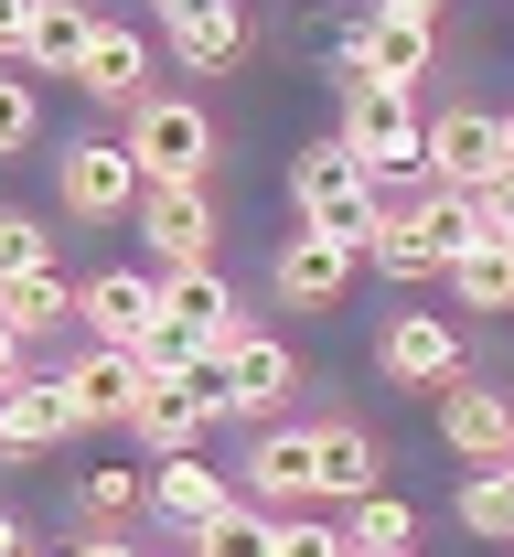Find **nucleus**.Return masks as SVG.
<instances>
[{
  "instance_id": "obj_4",
  "label": "nucleus",
  "mask_w": 514,
  "mask_h": 557,
  "mask_svg": "<svg viewBox=\"0 0 514 557\" xmlns=\"http://www.w3.org/2000/svg\"><path fill=\"white\" fill-rule=\"evenodd\" d=\"M140 161H129V139L108 129H86V139H65V161H54V205L65 214H86V225H118V214H140Z\"/></svg>"
},
{
  "instance_id": "obj_26",
  "label": "nucleus",
  "mask_w": 514,
  "mask_h": 557,
  "mask_svg": "<svg viewBox=\"0 0 514 557\" xmlns=\"http://www.w3.org/2000/svg\"><path fill=\"white\" fill-rule=\"evenodd\" d=\"M140 504H150V472L108 461V472H86V483H75V536H118Z\"/></svg>"
},
{
  "instance_id": "obj_14",
  "label": "nucleus",
  "mask_w": 514,
  "mask_h": 557,
  "mask_svg": "<svg viewBox=\"0 0 514 557\" xmlns=\"http://www.w3.org/2000/svg\"><path fill=\"white\" fill-rule=\"evenodd\" d=\"M236 493H247L258 515H268V504H300V493H322V450H311V429H258Z\"/></svg>"
},
{
  "instance_id": "obj_25",
  "label": "nucleus",
  "mask_w": 514,
  "mask_h": 557,
  "mask_svg": "<svg viewBox=\"0 0 514 557\" xmlns=\"http://www.w3.org/2000/svg\"><path fill=\"white\" fill-rule=\"evenodd\" d=\"M86 33H97L86 0H33V33H22L33 75H75V65H86Z\"/></svg>"
},
{
  "instance_id": "obj_27",
  "label": "nucleus",
  "mask_w": 514,
  "mask_h": 557,
  "mask_svg": "<svg viewBox=\"0 0 514 557\" xmlns=\"http://www.w3.org/2000/svg\"><path fill=\"white\" fill-rule=\"evenodd\" d=\"M343 547L354 557H418V515L397 493H365V504H343Z\"/></svg>"
},
{
  "instance_id": "obj_11",
  "label": "nucleus",
  "mask_w": 514,
  "mask_h": 557,
  "mask_svg": "<svg viewBox=\"0 0 514 557\" xmlns=\"http://www.w3.org/2000/svg\"><path fill=\"white\" fill-rule=\"evenodd\" d=\"M150 65H161V54H150L140 22H97V33H86V65H75V86H86L97 108H118V119H129V108L150 97Z\"/></svg>"
},
{
  "instance_id": "obj_17",
  "label": "nucleus",
  "mask_w": 514,
  "mask_h": 557,
  "mask_svg": "<svg viewBox=\"0 0 514 557\" xmlns=\"http://www.w3.org/2000/svg\"><path fill=\"white\" fill-rule=\"evenodd\" d=\"M225 504H247V493L225 483L204 450H183V461H150V515H172L183 536H193V525H215Z\"/></svg>"
},
{
  "instance_id": "obj_41",
  "label": "nucleus",
  "mask_w": 514,
  "mask_h": 557,
  "mask_svg": "<svg viewBox=\"0 0 514 557\" xmlns=\"http://www.w3.org/2000/svg\"><path fill=\"white\" fill-rule=\"evenodd\" d=\"M504 472H514V461H504Z\"/></svg>"
},
{
  "instance_id": "obj_34",
  "label": "nucleus",
  "mask_w": 514,
  "mask_h": 557,
  "mask_svg": "<svg viewBox=\"0 0 514 557\" xmlns=\"http://www.w3.org/2000/svg\"><path fill=\"white\" fill-rule=\"evenodd\" d=\"M375 11H386V22H418V33H440V11H450V0H375Z\"/></svg>"
},
{
  "instance_id": "obj_13",
  "label": "nucleus",
  "mask_w": 514,
  "mask_h": 557,
  "mask_svg": "<svg viewBox=\"0 0 514 557\" xmlns=\"http://www.w3.org/2000/svg\"><path fill=\"white\" fill-rule=\"evenodd\" d=\"M225 364H236V418H247V429L300 397V354L279 344V333H247V322H236V333H225Z\"/></svg>"
},
{
  "instance_id": "obj_6",
  "label": "nucleus",
  "mask_w": 514,
  "mask_h": 557,
  "mask_svg": "<svg viewBox=\"0 0 514 557\" xmlns=\"http://www.w3.org/2000/svg\"><path fill=\"white\" fill-rule=\"evenodd\" d=\"M150 386H161V375H150L140 344H86V354L65 364V408H75V429H129Z\"/></svg>"
},
{
  "instance_id": "obj_29",
  "label": "nucleus",
  "mask_w": 514,
  "mask_h": 557,
  "mask_svg": "<svg viewBox=\"0 0 514 557\" xmlns=\"http://www.w3.org/2000/svg\"><path fill=\"white\" fill-rule=\"evenodd\" d=\"M450 515H461V536H482V547H514V472H504V461H493V472H472Z\"/></svg>"
},
{
  "instance_id": "obj_8",
  "label": "nucleus",
  "mask_w": 514,
  "mask_h": 557,
  "mask_svg": "<svg viewBox=\"0 0 514 557\" xmlns=\"http://www.w3.org/2000/svg\"><path fill=\"white\" fill-rule=\"evenodd\" d=\"M129 225L150 236L161 269H215V194H204V183H150Z\"/></svg>"
},
{
  "instance_id": "obj_24",
  "label": "nucleus",
  "mask_w": 514,
  "mask_h": 557,
  "mask_svg": "<svg viewBox=\"0 0 514 557\" xmlns=\"http://www.w3.org/2000/svg\"><path fill=\"white\" fill-rule=\"evenodd\" d=\"M204 429H215V418L193 408L183 386H150V397H140V418H129V440H140L150 461H183V450H204Z\"/></svg>"
},
{
  "instance_id": "obj_19",
  "label": "nucleus",
  "mask_w": 514,
  "mask_h": 557,
  "mask_svg": "<svg viewBox=\"0 0 514 557\" xmlns=\"http://www.w3.org/2000/svg\"><path fill=\"white\" fill-rule=\"evenodd\" d=\"M161 33H172L183 65H204V75H225V65H236V44H247L236 0H161Z\"/></svg>"
},
{
  "instance_id": "obj_42",
  "label": "nucleus",
  "mask_w": 514,
  "mask_h": 557,
  "mask_svg": "<svg viewBox=\"0 0 514 557\" xmlns=\"http://www.w3.org/2000/svg\"><path fill=\"white\" fill-rule=\"evenodd\" d=\"M504 247H514V236H504Z\"/></svg>"
},
{
  "instance_id": "obj_21",
  "label": "nucleus",
  "mask_w": 514,
  "mask_h": 557,
  "mask_svg": "<svg viewBox=\"0 0 514 557\" xmlns=\"http://www.w3.org/2000/svg\"><path fill=\"white\" fill-rule=\"evenodd\" d=\"M161 311H172L193 344H225V333H236V278L225 269H161Z\"/></svg>"
},
{
  "instance_id": "obj_36",
  "label": "nucleus",
  "mask_w": 514,
  "mask_h": 557,
  "mask_svg": "<svg viewBox=\"0 0 514 557\" xmlns=\"http://www.w3.org/2000/svg\"><path fill=\"white\" fill-rule=\"evenodd\" d=\"M22 33H33V0H0V54H22Z\"/></svg>"
},
{
  "instance_id": "obj_18",
  "label": "nucleus",
  "mask_w": 514,
  "mask_h": 557,
  "mask_svg": "<svg viewBox=\"0 0 514 557\" xmlns=\"http://www.w3.org/2000/svg\"><path fill=\"white\" fill-rule=\"evenodd\" d=\"M365 269L397 278V289H418V278H450V258L429 247L418 205H375V225H365Z\"/></svg>"
},
{
  "instance_id": "obj_1",
  "label": "nucleus",
  "mask_w": 514,
  "mask_h": 557,
  "mask_svg": "<svg viewBox=\"0 0 514 557\" xmlns=\"http://www.w3.org/2000/svg\"><path fill=\"white\" fill-rule=\"evenodd\" d=\"M290 205H300V225H322V236H343V247L365 258V225H375V205H386V172L354 161L343 139H311L290 161Z\"/></svg>"
},
{
  "instance_id": "obj_15",
  "label": "nucleus",
  "mask_w": 514,
  "mask_h": 557,
  "mask_svg": "<svg viewBox=\"0 0 514 557\" xmlns=\"http://www.w3.org/2000/svg\"><path fill=\"white\" fill-rule=\"evenodd\" d=\"M54 440H75L65 375H22V386H0V461H43Z\"/></svg>"
},
{
  "instance_id": "obj_39",
  "label": "nucleus",
  "mask_w": 514,
  "mask_h": 557,
  "mask_svg": "<svg viewBox=\"0 0 514 557\" xmlns=\"http://www.w3.org/2000/svg\"><path fill=\"white\" fill-rule=\"evenodd\" d=\"M22 375H33V364H22V333L0 322V386H22Z\"/></svg>"
},
{
  "instance_id": "obj_31",
  "label": "nucleus",
  "mask_w": 514,
  "mask_h": 557,
  "mask_svg": "<svg viewBox=\"0 0 514 557\" xmlns=\"http://www.w3.org/2000/svg\"><path fill=\"white\" fill-rule=\"evenodd\" d=\"M33 269H54V225H43V214H22V205H0V289H11V278H33Z\"/></svg>"
},
{
  "instance_id": "obj_38",
  "label": "nucleus",
  "mask_w": 514,
  "mask_h": 557,
  "mask_svg": "<svg viewBox=\"0 0 514 557\" xmlns=\"http://www.w3.org/2000/svg\"><path fill=\"white\" fill-rule=\"evenodd\" d=\"M65 557H150V547H129V536H75Z\"/></svg>"
},
{
  "instance_id": "obj_40",
  "label": "nucleus",
  "mask_w": 514,
  "mask_h": 557,
  "mask_svg": "<svg viewBox=\"0 0 514 557\" xmlns=\"http://www.w3.org/2000/svg\"><path fill=\"white\" fill-rule=\"evenodd\" d=\"M504 139H514V119H504Z\"/></svg>"
},
{
  "instance_id": "obj_37",
  "label": "nucleus",
  "mask_w": 514,
  "mask_h": 557,
  "mask_svg": "<svg viewBox=\"0 0 514 557\" xmlns=\"http://www.w3.org/2000/svg\"><path fill=\"white\" fill-rule=\"evenodd\" d=\"M0 557H43V547H33V525H22L11 504H0Z\"/></svg>"
},
{
  "instance_id": "obj_22",
  "label": "nucleus",
  "mask_w": 514,
  "mask_h": 557,
  "mask_svg": "<svg viewBox=\"0 0 514 557\" xmlns=\"http://www.w3.org/2000/svg\"><path fill=\"white\" fill-rule=\"evenodd\" d=\"M408 205H418V225H429V247H440V258H472V247H493V236H504L482 194H450V183H408Z\"/></svg>"
},
{
  "instance_id": "obj_12",
  "label": "nucleus",
  "mask_w": 514,
  "mask_h": 557,
  "mask_svg": "<svg viewBox=\"0 0 514 557\" xmlns=\"http://www.w3.org/2000/svg\"><path fill=\"white\" fill-rule=\"evenodd\" d=\"M161 311V269H97L86 278V344H150Z\"/></svg>"
},
{
  "instance_id": "obj_35",
  "label": "nucleus",
  "mask_w": 514,
  "mask_h": 557,
  "mask_svg": "<svg viewBox=\"0 0 514 557\" xmlns=\"http://www.w3.org/2000/svg\"><path fill=\"white\" fill-rule=\"evenodd\" d=\"M482 205H493V225H504V236H514V161H504V172H493V183H482Z\"/></svg>"
},
{
  "instance_id": "obj_3",
  "label": "nucleus",
  "mask_w": 514,
  "mask_h": 557,
  "mask_svg": "<svg viewBox=\"0 0 514 557\" xmlns=\"http://www.w3.org/2000/svg\"><path fill=\"white\" fill-rule=\"evenodd\" d=\"M343 150L375 161V172H397V183H418V150H429V119H418V97L408 86H354L343 75Z\"/></svg>"
},
{
  "instance_id": "obj_23",
  "label": "nucleus",
  "mask_w": 514,
  "mask_h": 557,
  "mask_svg": "<svg viewBox=\"0 0 514 557\" xmlns=\"http://www.w3.org/2000/svg\"><path fill=\"white\" fill-rule=\"evenodd\" d=\"M0 322L22 333V344H43V333H65V322H86V289H75L65 269H33L0 289Z\"/></svg>"
},
{
  "instance_id": "obj_5",
  "label": "nucleus",
  "mask_w": 514,
  "mask_h": 557,
  "mask_svg": "<svg viewBox=\"0 0 514 557\" xmlns=\"http://www.w3.org/2000/svg\"><path fill=\"white\" fill-rule=\"evenodd\" d=\"M514 161V139H504V119L493 108H429V150H418V183H450V194H482L493 172Z\"/></svg>"
},
{
  "instance_id": "obj_16",
  "label": "nucleus",
  "mask_w": 514,
  "mask_h": 557,
  "mask_svg": "<svg viewBox=\"0 0 514 557\" xmlns=\"http://www.w3.org/2000/svg\"><path fill=\"white\" fill-rule=\"evenodd\" d=\"M343 75H354V86H408V97H418V75H429V33L375 11V22L343 33Z\"/></svg>"
},
{
  "instance_id": "obj_32",
  "label": "nucleus",
  "mask_w": 514,
  "mask_h": 557,
  "mask_svg": "<svg viewBox=\"0 0 514 557\" xmlns=\"http://www.w3.org/2000/svg\"><path fill=\"white\" fill-rule=\"evenodd\" d=\"M33 139H43V86L0 65V161H11V150H33Z\"/></svg>"
},
{
  "instance_id": "obj_20",
  "label": "nucleus",
  "mask_w": 514,
  "mask_h": 557,
  "mask_svg": "<svg viewBox=\"0 0 514 557\" xmlns=\"http://www.w3.org/2000/svg\"><path fill=\"white\" fill-rule=\"evenodd\" d=\"M311 450H322V493L333 504H365L386 483V450H375V429H354V418H311Z\"/></svg>"
},
{
  "instance_id": "obj_2",
  "label": "nucleus",
  "mask_w": 514,
  "mask_h": 557,
  "mask_svg": "<svg viewBox=\"0 0 514 557\" xmlns=\"http://www.w3.org/2000/svg\"><path fill=\"white\" fill-rule=\"evenodd\" d=\"M118 139H129L140 183H204V172H215V119H204V97H172V86H150L140 108L118 119Z\"/></svg>"
},
{
  "instance_id": "obj_28",
  "label": "nucleus",
  "mask_w": 514,
  "mask_h": 557,
  "mask_svg": "<svg viewBox=\"0 0 514 557\" xmlns=\"http://www.w3.org/2000/svg\"><path fill=\"white\" fill-rule=\"evenodd\" d=\"M450 300L461 311H514V247H472V258H450Z\"/></svg>"
},
{
  "instance_id": "obj_9",
  "label": "nucleus",
  "mask_w": 514,
  "mask_h": 557,
  "mask_svg": "<svg viewBox=\"0 0 514 557\" xmlns=\"http://www.w3.org/2000/svg\"><path fill=\"white\" fill-rule=\"evenodd\" d=\"M354 269H365V258H354L343 236H322V225H300L290 247L268 258V289H279L290 311H343V289H354Z\"/></svg>"
},
{
  "instance_id": "obj_30",
  "label": "nucleus",
  "mask_w": 514,
  "mask_h": 557,
  "mask_svg": "<svg viewBox=\"0 0 514 557\" xmlns=\"http://www.w3.org/2000/svg\"><path fill=\"white\" fill-rule=\"evenodd\" d=\"M193 557H279V525L258 504H225L215 525H193Z\"/></svg>"
},
{
  "instance_id": "obj_33",
  "label": "nucleus",
  "mask_w": 514,
  "mask_h": 557,
  "mask_svg": "<svg viewBox=\"0 0 514 557\" xmlns=\"http://www.w3.org/2000/svg\"><path fill=\"white\" fill-rule=\"evenodd\" d=\"M279 557H354V547H343V525H322V515H290V525H279Z\"/></svg>"
},
{
  "instance_id": "obj_10",
  "label": "nucleus",
  "mask_w": 514,
  "mask_h": 557,
  "mask_svg": "<svg viewBox=\"0 0 514 557\" xmlns=\"http://www.w3.org/2000/svg\"><path fill=\"white\" fill-rule=\"evenodd\" d=\"M440 440L472 461V472L514 461V386H493V375H461V386L440 397Z\"/></svg>"
},
{
  "instance_id": "obj_7",
  "label": "nucleus",
  "mask_w": 514,
  "mask_h": 557,
  "mask_svg": "<svg viewBox=\"0 0 514 557\" xmlns=\"http://www.w3.org/2000/svg\"><path fill=\"white\" fill-rule=\"evenodd\" d=\"M375 364H386L397 386H418V397H450V386L472 375V364H461V322H440V311H386Z\"/></svg>"
}]
</instances>
